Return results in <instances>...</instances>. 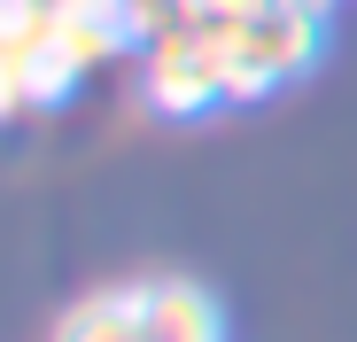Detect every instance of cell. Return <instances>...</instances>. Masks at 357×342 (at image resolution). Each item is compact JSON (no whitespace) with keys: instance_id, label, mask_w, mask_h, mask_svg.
I'll use <instances>...</instances> for the list:
<instances>
[{"instance_id":"1","label":"cell","mask_w":357,"mask_h":342,"mask_svg":"<svg viewBox=\"0 0 357 342\" xmlns=\"http://www.w3.org/2000/svg\"><path fill=\"white\" fill-rule=\"evenodd\" d=\"M202 39L218 47V63H225V101H257L280 78L311 70V54H319V8H303V0H272V8L202 24Z\"/></svg>"},{"instance_id":"4","label":"cell","mask_w":357,"mask_h":342,"mask_svg":"<svg viewBox=\"0 0 357 342\" xmlns=\"http://www.w3.org/2000/svg\"><path fill=\"white\" fill-rule=\"evenodd\" d=\"M54 342H148V304L140 288H93L63 311Z\"/></svg>"},{"instance_id":"3","label":"cell","mask_w":357,"mask_h":342,"mask_svg":"<svg viewBox=\"0 0 357 342\" xmlns=\"http://www.w3.org/2000/svg\"><path fill=\"white\" fill-rule=\"evenodd\" d=\"M140 304H148V342H225V311L195 280H148Z\"/></svg>"},{"instance_id":"2","label":"cell","mask_w":357,"mask_h":342,"mask_svg":"<svg viewBox=\"0 0 357 342\" xmlns=\"http://www.w3.org/2000/svg\"><path fill=\"white\" fill-rule=\"evenodd\" d=\"M140 94H148V109H163V117H202V109L225 101V63H218V47L202 39V24H178V31L148 39Z\"/></svg>"}]
</instances>
